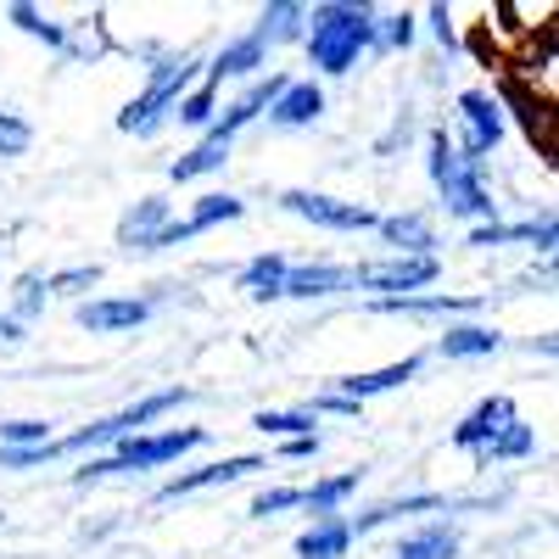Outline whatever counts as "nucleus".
Masks as SVG:
<instances>
[{
    "mask_svg": "<svg viewBox=\"0 0 559 559\" xmlns=\"http://www.w3.org/2000/svg\"><path fill=\"white\" fill-rule=\"evenodd\" d=\"M376 12L353 7V0H331V7L308 12V57L319 73H353L364 51H376Z\"/></svg>",
    "mask_w": 559,
    "mask_h": 559,
    "instance_id": "f257e3e1",
    "label": "nucleus"
},
{
    "mask_svg": "<svg viewBox=\"0 0 559 559\" xmlns=\"http://www.w3.org/2000/svg\"><path fill=\"white\" fill-rule=\"evenodd\" d=\"M453 448L459 453H471L476 464H498V459H526L537 448L532 426H521V414H515V397H487L476 403L471 414L459 419V431H453Z\"/></svg>",
    "mask_w": 559,
    "mask_h": 559,
    "instance_id": "f03ea898",
    "label": "nucleus"
},
{
    "mask_svg": "<svg viewBox=\"0 0 559 559\" xmlns=\"http://www.w3.org/2000/svg\"><path fill=\"white\" fill-rule=\"evenodd\" d=\"M191 397H197L191 386L152 392V397H140L134 408H118V414L96 419V426H84V431H73V437H57V442H51V459H62V453H96V448H118V442H129V437H146L152 419H163L168 408L191 403Z\"/></svg>",
    "mask_w": 559,
    "mask_h": 559,
    "instance_id": "7ed1b4c3",
    "label": "nucleus"
},
{
    "mask_svg": "<svg viewBox=\"0 0 559 559\" xmlns=\"http://www.w3.org/2000/svg\"><path fill=\"white\" fill-rule=\"evenodd\" d=\"M197 79H202V62H197L191 51L163 57V62L152 68L146 90H140V96H134V102L118 112V129H123V134H140V140L157 134V129H163V118L179 107V96H185V90H191Z\"/></svg>",
    "mask_w": 559,
    "mask_h": 559,
    "instance_id": "20e7f679",
    "label": "nucleus"
},
{
    "mask_svg": "<svg viewBox=\"0 0 559 559\" xmlns=\"http://www.w3.org/2000/svg\"><path fill=\"white\" fill-rule=\"evenodd\" d=\"M202 442H207L202 426L157 431V437H129V442H118L107 459H90L84 471H73V487L107 481V476H123V471H157V464H168V459H179V453H191V448H202Z\"/></svg>",
    "mask_w": 559,
    "mask_h": 559,
    "instance_id": "39448f33",
    "label": "nucleus"
},
{
    "mask_svg": "<svg viewBox=\"0 0 559 559\" xmlns=\"http://www.w3.org/2000/svg\"><path fill=\"white\" fill-rule=\"evenodd\" d=\"M431 179H437V191L448 202V213L459 218H476V224H498L492 218V197H487V185H481V168H471L459 152H453V140L448 129H431Z\"/></svg>",
    "mask_w": 559,
    "mask_h": 559,
    "instance_id": "423d86ee",
    "label": "nucleus"
},
{
    "mask_svg": "<svg viewBox=\"0 0 559 559\" xmlns=\"http://www.w3.org/2000/svg\"><path fill=\"white\" fill-rule=\"evenodd\" d=\"M459 157L464 163H471V168H487V152L498 146V140H503V107L487 96V90H464V96H459Z\"/></svg>",
    "mask_w": 559,
    "mask_h": 559,
    "instance_id": "0eeeda50",
    "label": "nucleus"
},
{
    "mask_svg": "<svg viewBox=\"0 0 559 559\" xmlns=\"http://www.w3.org/2000/svg\"><path fill=\"white\" fill-rule=\"evenodd\" d=\"M437 258H386V263H358L353 292H381V297H414L419 286L437 280Z\"/></svg>",
    "mask_w": 559,
    "mask_h": 559,
    "instance_id": "6e6552de",
    "label": "nucleus"
},
{
    "mask_svg": "<svg viewBox=\"0 0 559 559\" xmlns=\"http://www.w3.org/2000/svg\"><path fill=\"white\" fill-rule=\"evenodd\" d=\"M286 84H292L286 73H269V79L247 84L241 96H236V102H229V107H224V112H218V118L207 123V134H202V140H207V146H229V140H236V134H241V129H247L252 118H263V112L274 107V96H280V90H286Z\"/></svg>",
    "mask_w": 559,
    "mask_h": 559,
    "instance_id": "1a4fd4ad",
    "label": "nucleus"
},
{
    "mask_svg": "<svg viewBox=\"0 0 559 559\" xmlns=\"http://www.w3.org/2000/svg\"><path fill=\"white\" fill-rule=\"evenodd\" d=\"M280 207L319 224V229H376L381 213L364 207V202H336V197H319V191H286L280 197Z\"/></svg>",
    "mask_w": 559,
    "mask_h": 559,
    "instance_id": "9d476101",
    "label": "nucleus"
},
{
    "mask_svg": "<svg viewBox=\"0 0 559 559\" xmlns=\"http://www.w3.org/2000/svg\"><path fill=\"white\" fill-rule=\"evenodd\" d=\"M252 471H263V459H258V453H236V459L202 464V471H191V476H174V481H163V487H157V503L191 498V492H207V487H229V481H241V476H252Z\"/></svg>",
    "mask_w": 559,
    "mask_h": 559,
    "instance_id": "9b49d317",
    "label": "nucleus"
},
{
    "mask_svg": "<svg viewBox=\"0 0 559 559\" xmlns=\"http://www.w3.org/2000/svg\"><path fill=\"white\" fill-rule=\"evenodd\" d=\"M152 319V302L146 297H96V302H79V324L96 336H112V331H134V324Z\"/></svg>",
    "mask_w": 559,
    "mask_h": 559,
    "instance_id": "f8f14e48",
    "label": "nucleus"
},
{
    "mask_svg": "<svg viewBox=\"0 0 559 559\" xmlns=\"http://www.w3.org/2000/svg\"><path fill=\"white\" fill-rule=\"evenodd\" d=\"M419 353H408V358H397V364H386V369H369V376H336L331 381V397H347V403H364V397H376V392H392V386H403V381H414L419 376Z\"/></svg>",
    "mask_w": 559,
    "mask_h": 559,
    "instance_id": "ddd939ff",
    "label": "nucleus"
},
{
    "mask_svg": "<svg viewBox=\"0 0 559 559\" xmlns=\"http://www.w3.org/2000/svg\"><path fill=\"white\" fill-rule=\"evenodd\" d=\"M336 292H353V269L342 263H302V269H286V286L280 297H336Z\"/></svg>",
    "mask_w": 559,
    "mask_h": 559,
    "instance_id": "4468645a",
    "label": "nucleus"
},
{
    "mask_svg": "<svg viewBox=\"0 0 559 559\" xmlns=\"http://www.w3.org/2000/svg\"><path fill=\"white\" fill-rule=\"evenodd\" d=\"M509 241H532L537 252H554L559 224H554V213H543L532 224H476L471 229V247H509Z\"/></svg>",
    "mask_w": 559,
    "mask_h": 559,
    "instance_id": "2eb2a0df",
    "label": "nucleus"
},
{
    "mask_svg": "<svg viewBox=\"0 0 559 559\" xmlns=\"http://www.w3.org/2000/svg\"><path fill=\"white\" fill-rule=\"evenodd\" d=\"M381 241L397 247V258H437V229L426 213H397V218H381Z\"/></svg>",
    "mask_w": 559,
    "mask_h": 559,
    "instance_id": "dca6fc26",
    "label": "nucleus"
},
{
    "mask_svg": "<svg viewBox=\"0 0 559 559\" xmlns=\"http://www.w3.org/2000/svg\"><path fill=\"white\" fill-rule=\"evenodd\" d=\"M168 218H174V213H168L163 197L134 202V207L118 218V247H129V252H152V241L163 236V224H168Z\"/></svg>",
    "mask_w": 559,
    "mask_h": 559,
    "instance_id": "f3484780",
    "label": "nucleus"
},
{
    "mask_svg": "<svg viewBox=\"0 0 559 559\" xmlns=\"http://www.w3.org/2000/svg\"><path fill=\"white\" fill-rule=\"evenodd\" d=\"M319 112H324V90H319L313 79H292V84L274 96L269 123H280V129H302V123H313Z\"/></svg>",
    "mask_w": 559,
    "mask_h": 559,
    "instance_id": "a211bd4d",
    "label": "nucleus"
},
{
    "mask_svg": "<svg viewBox=\"0 0 559 559\" xmlns=\"http://www.w3.org/2000/svg\"><path fill=\"white\" fill-rule=\"evenodd\" d=\"M347 548H353V526H347V515L313 521V526L297 537V559H347Z\"/></svg>",
    "mask_w": 559,
    "mask_h": 559,
    "instance_id": "6ab92c4d",
    "label": "nucleus"
},
{
    "mask_svg": "<svg viewBox=\"0 0 559 559\" xmlns=\"http://www.w3.org/2000/svg\"><path fill=\"white\" fill-rule=\"evenodd\" d=\"M269 62V45L258 39V34H241V39H229L224 51L213 57V68H207V79H247V73H258Z\"/></svg>",
    "mask_w": 559,
    "mask_h": 559,
    "instance_id": "aec40b11",
    "label": "nucleus"
},
{
    "mask_svg": "<svg viewBox=\"0 0 559 559\" xmlns=\"http://www.w3.org/2000/svg\"><path fill=\"white\" fill-rule=\"evenodd\" d=\"M358 481H364V471H342V476H324V481H313V487H302V509L313 521H331V515H342V503L358 492Z\"/></svg>",
    "mask_w": 559,
    "mask_h": 559,
    "instance_id": "412c9836",
    "label": "nucleus"
},
{
    "mask_svg": "<svg viewBox=\"0 0 559 559\" xmlns=\"http://www.w3.org/2000/svg\"><path fill=\"white\" fill-rule=\"evenodd\" d=\"M453 554H459V526L453 521H431V526L408 532L392 559H453Z\"/></svg>",
    "mask_w": 559,
    "mask_h": 559,
    "instance_id": "4be33fe9",
    "label": "nucleus"
},
{
    "mask_svg": "<svg viewBox=\"0 0 559 559\" xmlns=\"http://www.w3.org/2000/svg\"><path fill=\"white\" fill-rule=\"evenodd\" d=\"M498 96H503L509 107L521 112L526 134H532V140H543V146H548V107H543V102L532 96V84H526L521 73H503V79H498ZM503 102H498V107H503Z\"/></svg>",
    "mask_w": 559,
    "mask_h": 559,
    "instance_id": "5701e85b",
    "label": "nucleus"
},
{
    "mask_svg": "<svg viewBox=\"0 0 559 559\" xmlns=\"http://www.w3.org/2000/svg\"><path fill=\"white\" fill-rule=\"evenodd\" d=\"M471 308H481V297L437 292V297H376L369 302V313H414V319H426V313H471Z\"/></svg>",
    "mask_w": 559,
    "mask_h": 559,
    "instance_id": "b1692460",
    "label": "nucleus"
},
{
    "mask_svg": "<svg viewBox=\"0 0 559 559\" xmlns=\"http://www.w3.org/2000/svg\"><path fill=\"white\" fill-rule=\"evenodd\" d=\"M286 258H280V252H263V258H252L247 269H241V280H236V286L252 297V302H274L280 297V286H286Z\"/></svg>",
    "mask_w": 559,
    "mask_h": 559,
    "instance_id": "393cba45",
    "label": "nucleus"
},
{
    "mask_svg": "<svg viewBox=\"0 0 559 559\" xmlns=\"http://www.w3.org/2000/svg\"><path fill=\"white\" fill-rule=\"evenodd\" d=\"M437 347H442V358H492L503 347V336L487 331V324H448V336Z\"/></svg>",
    "mask_w": 559,
    "mask_h": 559,
    "instance_id": "a878e982",
    "label": "nucleus"
},
{
    "mask_svg": "<svg viewBox=\"0 0 559 559\" xmlns=\"http://www.w3.org/2000/svg\"><path fill=\"white\" fill-rule=\"evenodd\" d=\"M302 23H308V7H297V0H274V7H263V17H258L252 34L263 45H286V39L302 34Z\"/></svg>",
    "mask_w": 559,
    "mask_h": 559,
    "instance_id": "bb28decb",
    "label": "nucleus"
},
{
    "mask_svg": "<svg viewBox=\"0 0 559 559\" xmlns=\"http://www.w3.org/2000/svg\"><path fill=\"white\" fill-rule=\"evenodd\" d=\"M437 509H448L437 492H419V498H403V503H381V509H369V515H358V521H347L353 526V537H364V532H376V526H386V521H397V515H437Z\"/></svg>",
    "mask_w": 559,
    "mask_h": 559,
    "instance_id": "cd10ccee",
    "label": "nucleus"
},
{
    "mask_svg": "<svg viewBox=\"0 0 559 559\" xmlns=\"http://www.w3.org/2000/svg\"><path fill=\"white\" fill-rule=\"evenodd\" d=\"M7 17L23 28V34H34V39H45L51 51H62V57H73V39H68V28L62 23H51L39 7H28V0H17V7H7Z\"/></svg>",
    "mask_w": 559,
    "mask_h": 559,
    "instance_id": "c85d7f7f",
    "label": "nucleus"
},
{
    "mask_svg": "<svg viewBox=\"0 0 559 559\" xmlns=\"http://www.w3.org/2000/svg\"><path fill=\"white\" fill-rule=\"evenodd\" d=\"M179 123H191V129H207L213 118H218V79H197L191 90L179 96Z\"/></svg>",
    "mask_w": 559,
    "mask_h": 559,
    "instance_id": "c756f323",
    "label": "nucleus"
},
{
    "mask_svg": "<svg viewBox=\"0 0 559 559\" xmlns=\"http://www.w3.org/2000/svg\"><path fill=\"white\" fill-rule=\"evenodd\" d=\"M241 213H247V202H241V197H224V191H218V197H202V202H197V213L185 218V224H191V236H202V229H213V224H236Z\"/></svg>",
    "mask_w": 559,
    "mask_h": 559,
    "instance_id": "7c9ffc66",
    "label": "nucleus"
},
{
    "mask_svg": "<svg viewBox=\"0 0 559 559\" xmlns=\"http://www.w3.org/2000/svg\"><path fill=\"white\" fill-rule=\"evenodd\" d=\"M252 426H258L263 437H286V442H292V437H319V431H313V426H319L313 408H292V414H269V408H263Z\"/></svg>",
    "mask_w": 559,
    "mask_h": 559,
    "instance_id": "2f4dec72",
    "label": "nucleus"
},
{
    "mask_svg": "<svg viewBox=\"0 0 559 559\" xmlns=\"http://www.w3.org/2000/svg\"><path fill=\"white\" fill-rule=\"evenodd\" d=\"M224 163H229V146H207V140H202L197 152H185V157L168 168V179L185 185V179H202V174H213V168H224Z\"/></svg>",
    "mask_w": 559,
    "mask_h": 559,
    "instance_id": "473e14b6",
    "label": "nucleus"
},
{
    "mask_svg": "<svg viewBox=\"0 0 559 559\" xmlns=\"http://www.w3.org/2000/svg\"><path fill=\"white\" fill-rule=\"evenodd\" d=\"M57 431H51V419H7L0 426V448H51Z\"/></svg>",
    "mask_w": 559,
    "mask_h": 559,
    "instance_id": "72a5a7b5",
    "label": "nucleus"
},
{
    "mask_svg": "<svg viewBox=\"0 0 559 559\" xmlns=\"http://www.w3.org/2000/svg\"><path fill=\"white\" fill-rule=\"evenodd\" d=\"M102 286V269L84 263V269H62V274H45V297H79V292H96Z\"/></svg>",
    "mask_w": 559,
    "mask_h": 559,
    "instance_id": "f704fd0d",
    "label": "nucleus"
},
{
    "mask_svg": "<svg viewBox=\"0 0 559 559\" xmlns=\"http://www.w3.org/2000/svg\"><path fill=\"white\" fill-rule=\"evenodd\" d=\"M39 308H45V274H23V280H17V292H12V324L34 319Z\"/></svg>",
    "mask_w": 559,
    "mask_h": 559,
    "instance_id": "c9c22d12",
    "label": "nucleus"
},
{
    "mask_svg": "<svg viewBox=\"0 0 559 559\" xmlns=\"http://www.w3.org/2000/svg\"><path fill=\"white\" fill-rule=\"evenodd\" d=\"M34 146V129L17 112H0V157H23Z\"/></svg>",
    "mask_w": 559,
    "mask_h": 559,
    "instance_id": "e433bc0d",
    "label": "nucleus"
},
{
    "mask_svg": "<svg viewBox=\"0 0 559 559\" xmlns=\"http://www.w3.org/2000/svg\"><path fill=\"white\" fill-rule=\"evenodd\" d=\"M376 45H386V51H408V45H414V17H408V12L381 17V23H376Z\"/></svg>",
    "mask_w": 559,
    "mask_h": 559,
    "instance_id": "4c0bfd02",
    "label": "nucleus"
},
{
    "mask_svg": "<svg viewBox=\"0 0 559 559\" xmlns=\"http://www.w3.org/2000/svg\"><path fill=\"white\" fill-rule=\"evenodd\" d=\"M280 509H302V487H274V492H258V498H252V515H258V521L280 515Z\"/></svg>",
    "mask_w": 559,
    "mask_h": 559,
    "instance_id": "58836bf2",
    "label": "nucleus"
},
{
    "mask_svg": "<svg viewBox=\"0 0 559 559\" xmlns=\"http://www.w3.org/2000/svg\"><path fill=\"white\" fill-rule=\"evenodd\" d=\"M431 34L448 45V51H459V28H453V12L448 7H431Z\"/></svg>",
    "mask_w": 559,
    "mask_h": 559,
    "instance_id": "ea45409f",
    "label": "nucleus"
},
{
    "mask_svg": "<svg viewBox=\"0 0 559 559\" xmlns=\"http://www.w3.org/2000/svg\"><path fill=\"white\" fill-rule=\"evenodd\" d=\"M319 414H364V403H347V397H331V392H324L319 403H313V419Z\"/></svg>",
    "mask_w": 559,
    "mask_h": 559,
    "instance_id": "a19ab883",
    "label": "nucleus"
},
{
    "mask_svg": "<svg viewBox=\"0 0 559 559\" xmlns=\"http://www.w3.org/2000/svg\"><path fill=\"white\" fill-rule=\"evenodd\" d=\"M498 28H503V34H521V28H526L521 12H515V0H498Z\"/></svg>",
    "mask_w": 559,
    "mask_h": 559,
    "instance_id": "79ce46f5",
    "label": "nucleus"
},
{
    "mask_svg": "<svg viewBox=\"0 0 559 559\" xmlns=\"http://www.w3.org/2000/svg\"><path fill=\"white\" fill-rule=\"evenodd\" d=\"M280 453H286V459H313V453H319V437H292Z\"/></svg>",
    "mask_w": 559,
    "mask_h": 559,
    "instance_id": "37998d69",
    "label": "nucleus"
},
{
    "mask_svg": "<svg viewBox=\"0 0 559 559\" xmlns=\"http://www.w3.org/2000/svg\"><path fill=\"white\" fill-rule=\"evenodd\" d=\"M0 342H23V324H12V319H0Z\"/></svg>",
    "mask_w": 559,
    "mask_h": 559,
    "instance_id": "c03bdc74",
    "label": "nucleus"
}]
</instances>
